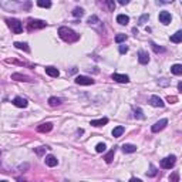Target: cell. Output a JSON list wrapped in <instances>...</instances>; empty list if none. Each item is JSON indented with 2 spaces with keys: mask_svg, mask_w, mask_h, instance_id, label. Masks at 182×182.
Listing matches in <instances>:
<instances>
[{
  "mask_svg": "<svg viewBox=\"0 0 182 182\" xmlns=\"http://www.w3.org/2000/svg\"><path fill=\"white\" fill-rule=\"evenodd\" d=\"M117 23L121 24V26H125V24L130 23V17L125 16V14H118L117 16Z\"/></svg>",
  "mask_w": 182,
  "mask_h": 182,
  "instance_id": "9a60e30c",
  "label": "cell"
},
{
  "mask_svg": "<svg viewBox=\"0 0 182 182\" xmlns=\"http://www.w3.org/2000/svg\"><path fill=\"white\" fill-rule=\"evenodd\" d=\"M175 162H177L175 155H169V157H167V158H164L162 161H161V167H162L164 169H171V168H174Z\"/></svg>",
  "mask_w": 182,
  "mask_h": 182,
  "instance_id": "3957f363",
  "label": "cell"
},
{
  "mask_svg": "<svg viewBox=\"0 0 182 182\" xmlns=\"http://www.w3.org/2000/svg\"><path fill=\"white\" fill-rule=\"evenodd\" d=\"M134 117L138 118V120H144L145 115L142 114V110H141V108H134Z\"/></svg>",
  "mask_w": 182,
  "mask_h": 182,
  "instance_id": "4316f807",
  "label": "cell"
},
{
  "mask_svg": "<svg viewBox=\"0 0 182 182\" xmlns=\"http://www.w3.org/2000/svg\"><path fill=\"white\" fill-rule=\"evenodd\" d=\"M14 47H16V48H19V50H24V51H30V48H28V46L27 44H26V43H14Z\"/></svg>",
  "mask_w": 182,
  "mask_h": 182,
  "instance_id": "484cf974",
  "label": "cell"
},
{
  "mask_svg": "<svg viewBox=\"0 0 182 182\" xmlns=\"http://www.w3.org/2000/svg\"><path fill=\"white\" fill-rule=\"evenodd\" d=\"M114 155H115V147H114V148H112V150L110 151V152H108V154L105 155V157H104L105 162H107V164H111V162H112V159H114Z\"/></svg>",
  "mask_w": 182,
  "mask_h": 182,
  "instance_id": "7402d4cb",
  "label": "cell"
},
{
  "mask_svg": "<svg viewBox=\"0 0 182 182\" xmlns=\"http://www.w3.org/2000/svg\"><path fill=\"white\" fill-rule=\"evenodd\" d=\"M48 104H50V107H57V105L61 104V100L57 97H50L48 98Z\"/></svg>",
  "mask_w": 182,
  "mask_h": 182,
  "instance_id": "cb8c5ba5",
  "label": "cell"
},
{
  "mask_svg": "<svg viewBox=\"0 0 182 182\" xmlns=\"http://www.w3.org/2000/svg\"><path fill=\"white\" fill-rule=\"evenodd\" d=\"M151 47L154 48V51H155V53H164V51H165L162 47H158L157 44H155V43H151Z\"/></svg>",
  "mask_w": 182,
  "mask_h": 182,
  "instance_id": "d6a6232c",
  "label": "cell"
},
{
  "mask_svg": "<svg viewBox=\"0 0 182 182\" xmlns=\"http://www.w3.org/2000/svg\"><path fill=\"white\" fill-rule=\"evenodd\" d=\"M37 6L48 9V7H51V0H37Z\"/></svg>",
  "mask_w": 182,
  "mask_h": 182,
  "instance_id": "603a6c76",
  "label": "cell"
},
{
  "mask_svg": "<svg viewBox=\"0 0 182 182\" xmlns=\"http://www.w3.org/2000/svg\"><path fill=\"white\" fill-rule=\"evenodd\" d=\"M167 124H168V120H165V118H162V120H159V121H157L152 125V132H159L161 130H164L165 127H167Z\"/></svg>",
  "mask_w": 182,
  "mask_h": 182,
  "instance_id": "8992f818",
  "label": "cell"
},
{
  "mask_svg": "<svg viewBox=\"0 0 182 182\" xmlns=\"http://www.w3.org/2000/svg\"><path fill=\"white\" fill-rule=\"evenodd\" d=\"M47 23L43 20H34V19H28V28L30 30H36V28H43L46 27Z\"/></svg>",
  "mask_w": 182,
  "mask_h": 182,
  "instance_id": "277c9868",
  "label": "cell"
},
{
  "mask_svg": "<svg viewBox=\"0 0 182 182\" xmlns=\"http://www.w3.org/2000/svg\"><path fill=\"white\" fill-rule=\"evenodd\" d=\"M12 80H16V81H26V83L31 81V78H30V77H27V75H23V74H19V73H14V74L12 75Z\"/></svg>",
  "mask_w": 182,
  "mask_h": 182,
  "instance_id": "5bb4252c",
  "label": "cell"
},
{
  "mask_svg": "<svg viewBox=\"0 0 182 182\" xmlns=\"http://www.w3.org/2000/svg\"><path fill=\"white\" fill-rule=\"evenodd\" d=\"M159 3H164V5H167V3H172L174 0H158Z\"/></svg>",
  "mask_w": 182,
  "mask_h": 182,
  "instance_id": "f35d334b",
  "label": "cell"
},
{
  "mask_svg": "<svg viewBox=\"0 0 182 182\" xmlns=\"http://www.w3.org/2000/svg\"><path fill=\"white\" fill-rule=\"evenodd\" d=\"M127 40V34H117L115 36V41L117 43H122Z\"/></svg>",
  "mask_w": 182,
  "mask_h": 182,
  "instance_id": "4dcf8cb0",
  "label": "cell"
},
{
  "mask_svg": "<svg viewBox=\"0 0 182 182\" xmlns=\"http://www.w3.org/2000/svg\"><path fill=\"white\" fill-rule=\"evenodd\" d=\"M159 84H161V85H168L169 81H167V78H161V80H159Z\"/></svg>",
  "mask_w": 182,
  "mask_h": 182,
  "instance_id": "8d00e7d4",
  "label": "cell"
},
{
  "mask_svg": "<svg viewBox=\"0 0 182 182\" xmlns=\"http://www.w3.org/2000/svg\"><path fill=\"white\" fill-rule=\"evenodd\" d=\"M178 90H179V91H182V83H179V84H178Z\"/></svg>",
  "mask_w": 182,
  "mask_h": 182,
  "instance_id": "b9f144b4",
  "label": "cell"
},
{
  "mask_svg": "<svg viewBox=\"0 0 182 182\" xmlns=\"http://www.w3.org/2000/svg\"><path fill=\"white\" fill-rule=\"evenodd\" d=\"M127 51H128V47L127 46H120V53H121V54H125Z\"/></svg>",
  "mask_w": 182,
  "mask_h": 182,
  "instance_id": "d590c367",
  "label": "cell"
},
{
  "mask_svg": "<svg viewBox=\"0 0 182 182\" xmlns=\"http://www.w3.org/2000/svg\"><path fill=\"white\" fill-rule=\"evenodd\" d=\"M105 148H107L105 144H104V142H100V144H97V147H95V151H97V152H104Z\"/></svg>",
  "mask_w": 182,
  "mask_h": 182,
  "instance_id": "f546056e",
  "label": "cell"
},
{
  "mask_svg": "<svg viewBox=\"0 0 182 182\" xmlns=\"http://www.w3.org/2000/svg\"><path fill=\"white\" fill-rule=\"evenodd\" d=\"M171 73L175 75H181L182 74V65L181 64H174L171 67Z\"/></svg>",
  "mask_w": 182,
  "mask_h": 182,
  "instance_id": "44dd1931",
  "label": "cell"
},
{
  "mask_svg": "<svg viewBox=\"0 0 182 182\" xmlns=\"http://www.w3.org/2000/svg\"><path fill=\"white\" fill-rule=\"evenodd\" d=\"M138 61H140L141 64H148V61H150L148 53L144 51V50H140V51H138Z\"/></svg>",
  "mask_w": 182,
  "mask_h": 182,
  "instance_id": "9c48e42d",
  "label": "cell"
},
{
  "mask_svg": "<svg viewBox=\"0 0 182 182\" xmlns=\"http://www.w3.org/2000/svg\"><path fill=\"white\" fill-rule=\"evenodd\" d=\"M157 175V168L154 165H151V172H150V177H155Z\"/></svg>",
  "mask_w": 182,
  "mask_h": 182,
  "instance_id": "e575fe53",
  "label": "cell"
},
{
  "mask_svg": "<svg viewBox=\"0 0 182 182\" xmlns=\"http://www.w3.org/2000/svg\"><path fill=\"white\" fill-rule=\"evenodd\" d=\"M124 127H115V128H114V130H112V137H115V138H118V137H121L122 134H124Z\"/></svg>",
  "mask_w": 182,
  "mask_h": 182,
  "instance_id": "ffe728a7",
  "label": "cell"
},
{
  "mask_svg": "<svg viewBox=\"0 0 182 182\" xmlns=\"http://www.w3.org/2000/svg\"><path fill=\"white\" fill-rule=\"evenodd\" d=\"M13 104L16 105V107H19V108H26L27 107V100L23 97H16L13 100Z\"/></svg>",
  "mask_w": 182,
  "mask_h": 182,
  "instance_id": "30bf717a",
  "label": "cell"
},
{
  "mask_svg": "<svg viewBox=\"0 0 182 182\" xmlns=\"http://www.w3.org/2000/svg\"><path fill=\"white\" fill-rule=\"evenodd\" d=\"M44 161H46L47 167H56L57 164H58V161H57V158L54 157V155H47Z\"/></svg>",
  "mask_w": 182,
  "mask_h": 182,
  "instance_id": "4fadbf2b",
  "label": "cell"
},
{
  "mask_svg": "<svg viewBox=\"0 0 182 182\" xmlns=\"http://www.w3.org/2000/svg\"><path fill=\"white\" fill-rule=\"evenodd\" d=\"M148 19H150V16H148V14H144V16H141L140 20H138V24H141V26H142V24H145L147 22H148Z\"/></svg>",
  "mask_w": 182,
  "mask_h": 182,
  "instance_id": "1f68e13d",
  "label": "cell"
},
{
  "mask_svg": "<svg viewBox=\"0 0 182 182\" xmlns=\"http://www.w3.org/2000/svg\"><path fill=\"white\" fill-rule=\"evenodd\" d=\"M100 2L107 6V9L110 10V12H114V10H115V3H114V0H100Z\"/></svg>",
  "mask_w": 182,
  "mask_h": 182,
  "instance_id": "d6986e66",
  "label": "cell"
},
{
  "mask_svg": "<svg viewBox=\"0 0 182 182\" xmlns=\"http://www.w3.org/2000/svg\"><path fill=\"white\" fill-rule=\"evenodd\" d=\"M97 23H100V19L97 16H91L88 19V24H97Z\"/></svg>",
  "mask_w": 182,
  "mask_h": 182,
  "instance_id": "836d02e7",
  "label": "cell"
},
{
  "mask_svg": "<svg viewBox=\"0 0 182 182\" xmlns=\"http://www.w3.org/2000/svg\"><path fill=\"white\" fill-rule=\"evenodd\" d=\"M53 130V124L51 122H46V124H41V125L37 127L38 132H50Z\"/></svg>",
  "mask_w": 182,
  "mask_h": 182,
  "instance_id": "7c38bea8",
  "label": "cell"
},
{
  "mask_svg": "<svg viewBox=\"0 0 182 182\" xmlns=\"http://www.w3.org/2000/svg\"><path fill=\"white\" fill-rule=\"evenodd\" d=\"M75 83L80 85H91L94 84V80L90 77H85V75H78V77H75Z\"/></svg>",
  "mask_w": 182,
  "mask_h": 182,
  "instance_id": "5b68a950",
  "label": "cell"
},
{
  "mask_svg": "<svg viewBox=\"0 0 182 182\" xmlns=\"http://www.w3.org/2000/svg\"><path fill=\"white\" fill-rule=\"evenodd\" d=\"M130 0H120V5H128Z\"/></svg>",
  "mask_w": 182,
  "mask_h": 182,
  "instance_id": "60d3db41",
  "label": "cell"
},
{
  "mask_svg": "<svg viewBox=\"0 0 182 182\" xmlns=\"http://www.w3.org/2000/svg\"><path fill=\"white\" fill-rule=\"evenodd\" d=\"M131 181H132V182H141L140 179H135V178H131Z\"/></svg>",
  "mask_w": 182,
  "mask_h": 182,
  "instance_id": "7bdbcfd3",
  "label": "cell"
},
{
  "mask_svg": "<svg viewBox=\"0 0 182 182\" xmlns=\"http://www.w3.org/2000/svg\"><path fill=\"white\" fill-rule=\"evenodd\" d=\"M46 74H48L50 77H58L60 75V71L54 68V67H46Z\"/></svg>",
  "mask_w": 182,
  "mask_h": 182,
  "instance_id": "2e32d148",
  "label": "cell"
},
{
  "mask_svg": "<svg viewBox=\"0 0 182 182\" xmlns=\"http://www.w3.org/2000/svg\"><path fill=\"white\" fill-rule=\"evenodd\" d=\"M108 122V118H101V120H93L91 121V125L93 127H103Z\"/></svg>",
  "mask_w": 182,
  "mask_h": 182,
  "instance_id": "ac0fdd59",
  "label": "cell"
},
{
  "mask_svg": "<svg viewBox=\"0 0 182 182\" xmlns=\"http://www.w3.org/2000/svg\"><path fill=\"white\" fill-rule=\"evenodd\" d=\"M73 16H74V17H83V16H84V10L81 9V7H75V9L73 10Z\"/></svg>",
  "mask_w": 182,
  "mask_h": 182,
  "instance_id": "83f0119b",
  "label": "cell"
},
{
  "mask_svg": "<svg viewBox=\"0 0 182 182\" xmlns=\"http://www.w3.org/2000/svg\"><path fill=\"white\" fill-rule=\"evenodd\" d=\"M7 23H9L10 28L13 30V33H16V34H20V33L23 31V23H22L20 20H17V19H9V20H7Z\"/></svg>",
  "mask_w": 182,
  "mask_h": 182,
  "instance_id": "7a4b0ae2",
  "label": "cell"
},
{
  "mask_svg": "<svg viewBox=\"0 0 182 182\" xmlns=\"http://www.w3.org/2000/svg\"><path fill=\"white\" fill-rule=\"evenodd\" d=\"M177 101V97H168V103H175Z\"/></svg>",
  "mask_w": 182,
  "mask_h": 182,
  "instance_id": "ab89813d",
  "label": "cell"
},
{
  "mask_svg": "<svg viewBox=\"0 0 182 182\" xmlns=\"http://www.w3.org/2000/svg\"><path fill=\"white\" fill-rule=\"evenodd\" d=\"M58 36L67 43H74L80 38L78 34L74 33L71 28H68V27H60L58 28Z\"/></svg>",
  "mask_w": 182,
  "mask_h": 182,
  "instance_id": "6da1fadb",
  "label": "cell"
},
{
  "mask_svg": "<svg viewBox=\"0 0 182 182\" xmlns=\"http://www.w3.org/2000/svg\"><path fill=\"white\" fill-rule=\"evenodd\" d=\"M111 77H112V80H115L118 83H128V81H130V77L125 74H117V73H115V74H112Z\"/></svg>",
  "mask_w": 182,
  "mask_h": 182,
  "instance_id": "8fae6325",
  "label": "cell"
},
{
  "mask_svg": "<svg viewBox=\"0 0 182 182\" xmlns=\"http://www.w3.org/2000/svg\"><path fill=\"white\" fill-rule=\"evenodd\" d=\"M171 20H172V17H171V13H168V12H161L159 13V22L162 24H169L171 23Z\"/></svg>",
  "mask_w": 182,
  "mask_h": 182,
  "instance_id": "52a82bcc",
  "label": "cell"
},
{
  "mask_svg": "<svg viewBox=\"0 0 182 182\" xmlns=\"http://www.w3.org/2000/svg\"><path fill=\"white\" fill-rule=\"evenodd\" d=\"M150 104L152 105V107H159V108H162L164 105H165L164 101L158 97V95H152V97L150 98Z\"/></svg>",
  "mask_w": 182,
  "mask_h": 182,
  "instance_id": "ba28073f",
  "label": "cell"
},
{
  "mask_svg": "<svg viewBox=\"0 0 182 182\" xmlns=\"http://www.w3.org/2000/svg\"><path fill=\"white\" fill-rule=\"evenodd\" d=\"M122 151L127 152V154H131V152H135L137 151V147L132 144H124L122 145Z\"/></svg>",
  "mask_w": 182,
  "mask_h": 182,
  "instance_id": "e0dca14e",
  "label": "cell"
},
{
  "mask_svg": "<svg viewBox=\"0 0 182 182\" xmlns=\"http://www.w3.org/2000/svg\"><path fill=\"white\" fill-rule=\"evenodd\" d=\"M179 179V177H178V174H174L172 177H171V181H178Z\"/></svg>",
  "mask_w": 182,
  "mask_h": 182,
  "instance_id": "74e56055",
  "label": "cell"
},
{
  "mask_svg": "<svg viewBox=\"0 0 182 182\" xmlns=\"http://www.w3.org/2000/svg\"><path fill=\"white\" fill-rule=\"evenodd\" d=\"M48 150V148H47V147H38V148H36V154L38 155V157H41V155H44V152H46V151Z\"/></svg>",
  "mask_w": 182,
  "mask_h": 182,
  "instance_id": "f1b7e54d",
  "label": "cell"
},
{
  "mask_svg": "<svg viewBox=\"0 0 182 182\" xmlns=\"http://www.w3.org/2000/svg\"><path fill=\"white\" fill-rule=\"evenodd\" d=\"M171 41L172 43H181L182 41V31H177L174 36H171Z\"/></svg>",
  "mask_w": 182,
  "mask_h": 182,
  "instance_id": "d4e9b609",
  "label": "cell"
}]
</instances>
